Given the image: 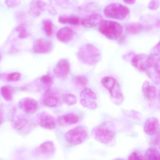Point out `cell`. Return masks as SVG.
<instances>
[{"label": "cell", "instance_id": "6da1fadb", "mask_svg": "<svg viewBox=\"0 0 160 160\" xmlns=\"http://www.w3.org/2000/svg\"><path fill=\"white\" fill-rule=\"evenodd\" d=\"M100 50L93 45L87 44L81 46L78 49L77 57L78 60L88 65L97 64L101 59Z\"/></svg>", "mask_w": 160, "mask_h": 160}, {"label": "cell", "instance_id": "7a4b0ae2", "mask_svg": "<svg viewBox=\"0 0 160 160\" xmlns=\"http://www.w3.org/2000/svg\"><path fill=\"white\" fill-rule=\"evenodd\" d=\"M101 82L103 87L108 91L111 100L114 103L118 105L122 103L123 94L119 83L115 78L110 76L104 77L102 78Z\"/></svg>", "mask_w": 160, "mask_h": 160}, {"label": "cell", "instance_id": "3957f363", "mask_svg": "<svg viewBox=\"0 0 160 160\" xmlns=\"http://www.w3.org/2000/svg\"><path fill=\"white\" fill-rule=\"evenodd\" d=\"M99 27V31L103 35L110 40H117L123 33L122 26L116 21L102 20Z\"/></svg>", "mask_w": 160, "mask_h": 160}, {"label": "cell", "instance_id": "277c9868", "mask_svg": "<svg viewBox=\"0 0 160 160\" xmlns=\"http://www.w3.org/2000/svg\"><path fill=\"white\" fill-rule=\"evenodd\" d=\"M155 51L148 56V67L146 73L152 81L159 84L160 82V54L159 43L155 46Z\"/></svg>", "mask_w": 160, "mask_h": 160}, {"label": "cell", "instance_id": "5b68a950", "mask_svg": "<svg viewBox=\"0 0 160 160\" xmlns=\"http://www.w3.org/2000/svg\"><path fill=\"white\" fill-rule=\"evenodd\" d=\"M130 13L129 8L121 3H112L106 6L104 13L107 17L111 19L123 20Z\"/></svg>", "mask_w": 160, "mask_h": 160}, {"label": "cell", "instance_id": "8992f818", "mask_svg": "<svg viewBox=\"0 0 160 160\" xmlns=\"http://www.w3.org/2000/svg\"><path fill=\"white\" fill-rule=\"evenodd\" d=\"M92 133L96 140L103 144H109L115 140V132L105 124H102L94 128Z\"/></svg>", "mask_w": 160, "mask_h": 160}, {"label": "cell", "instance_id": "52a82bcc", "mask_svg": "<svg viewBox=\"0 0 160 160\" xmlns=\"http://www.w3.org/2000/svg\"><path fill=\"white\" fill-rule=\"evenodd\" d=\"M88 136V132L85 128L79 126L67 132L65 134V138L70 145L77 146L83 143Z\"/></svg>", "mask_w": 160, "mask_h": 160}, {"label": "cell", "instance_id": "ba28073f", "mask_svg": "<svg viewBox=\"0 0 160 160\" xmlns=\"http://www.w3.org/2000/svg\"><path fill=\"white\" fill-rule=\"evenodd\" d=\"M80 99V103L84 108L90 109L97 108V95L92 89L86 88L82 90Z\"/></svg>", "mask_w": 160, "mask_h": 160}, {"label": "cell", "instance_id": "9c48e42d", "mask_svg": "<svg viewBox=\"0 0 160 160\" xmlns=\"http://www.w3.org/2000/svg\"><path fill=\"white\" fill-rule=\"evenodd\" d=\"M70 62L66 59H62L55 66L53 72L55 77L58 78H66L70 72Z\"/></svg>", "mask_w": 160, "mask_h": 160}, {"label": "cell", "instance_id": "30bf717a", "mask_svg": "<svg viewBox=\"0 0 160 160\" xmlns=\"http://www.w3.org/2000/svg\"><path fill=\"white\" fill-rule=\"evenodd\" d=\"M19 106L22 111L27 114H33L38 108V103L33 98L27 97L21 100L19 102Z\"/></svg>", "mask_w": 160, "mask_h": 160}, {"label": "cell", "instance_id": "8fae6325", "mask_svg": "<svg viewBox=\"0 0 160 160\" xmlns=\"http://www.w3.org/2000/svg\"><path fill=\"white\" fill-rule=\"evenodd\" d=\"M53 49V44L49 41L44 39H38L33 47V52L37 54H47Z\"/></svg>", "mask_w": 160, "mask_h": 160}, {"label": "cell", "instance_id": "7c38bea8", "mask_svg": "<svg viewBox=\"0 0 160 160\" xmlns=\"http://www.w3.org/2000/svg\"><path fill=\"white\" fill-rule=\"evenodd\" d=\"M102 20V18L101 15L97 13H93L89 15L84 17L80 23L81 25L87 28H96L100 25Z\"/></svg>", "mask_w": 160, "mask_h": 160}, {"label": "cell", "instance_id": "4fadbf2b", "mask_svg": "<svg viewBox=\"0 0 160 160\" xmlns=\"http://www.w3.org/2000/svg\"><path fill=\"white\" fill-rule=\"evenodd\" d=\"M160 124L157 118L151 117L149 118L145 122L144 130L148 135L152 136L159 133Z\"/></svg>", "mask_w": 160, "mask_h": 160}, {"label": "cell", "instance_id": "5bb4252c", "mask_svg": "<svg viewBox=\"0 0 160 160\" xmlns=\"http://www.w3.org/2000/svg\"><path fill=\"white\" fill-rule=\"evenodd\" d=\"M42 102L44 104L48 107L56 108L59 105L60 100L57 92L49 89L44 95Z\"/></svg>", "mask_w": 160, "mask_h": 160}, {"label": "cell", "instance_id": "9a60e30c", "mask_svg": "<svg viewBox=\"0 0 160 160\" xmlns=\"http://www.w3.org/2000/svg\"><path fill=\"white\" fill-rule=\"evenodd\" d=\"M41 127L49 130L55 129L57 125V120L55 117L47 112L41 113L39 118Z\"/></svg>", "mask_w": 160, "mask_h": 160}, {"label": "cell", "instance_id": "2e32d148", "mask_svg": "<svg viewBox=\"0 0 160 160\" xmlns=\"http://www.w3.org/2000/svg\"><path fill=\"white\" fill-rule=\"evenodd\" d=\"M148 56L143 54H136L133 57L132 64L141 72H146L148 67Z\"/></svg>", "mask_w": 160, "mask_h": 160}, {"label": "cell", "instance_id": "e0dca14e", "mask_svg": "<svg viewBox=\"0 0 160 160\" xmlns=\"http://www.w3.org/2000/svg\"><path fill=\"white\" fill-rule=\"evenodd\" d=\"M79 117L74 113H69L58 117L57 122L62 126H67L75 124L79 121Z\"/></svg>", "mask_w": 160, "mask_h": 160}, {"label": "cell", "instance_id": "ac0fdd59", "mask_svg": "<svg viewBox=\"0 0 160 160\" xmlns=\"http://www.w3.org/2000/svg\"><path fill=\"white\" fill-rule=\"evenodd\" d=\"M75 34V32L68 27L62 28L58 31L57 37L58 40L63 43H67L71 41Z\"/></svg>", "mask_w": 160, "mask_h": 160}, {"label": "cell", "instance_id": "d6986e66", "mask_svg": "<svg viewBox=\"0 0 160 160\" xmlns=\"http://www.w3.org/2000/svg\"><path fill=\"white\" fill-rule=\"evenodd\" d=\"M142 91L143 95L146 99L152 100L155 99L157 95L156 88L151 85L148 81H145L142 86Z\"/></svg>", "mask_w": 160, "mask_h": 160}, {"label": "cell", "instance_id": "ffe728a7", "mask_svg": "<svg viewBox=\"0 0 160 160\" xmlns=\"http://www.w3.org/2000/svg\"><path fill=\"white\" fill-rule=\"evenodd\" d=\"M13 127L18 131H26L30 126L29 122L24 117H18L12 122Z\"/></svg>", "mask_w": 160, "mask_h": 160}, {"label": "cell", "instance_id": "44dd1931", "mask_svg": "<svg viewBox=\"0 0 160 160\" xmlns=\"http://www.w3.org/2000/svg\"><path fill=\"white\" fill-rule=\"evenodd\" d=\"M39 150L42 154L49 156L53 155L55 153L56 148L53 142L46 141L40 145Z\"/></svg>", "mask_w": 160, "mask_h": 160}, {"label": "cell", "instance_id": "7402d4cb", "mask_svg": "<svg viewBox=\"0 0 160 160\" xmlns=\"http://www.w3.org/2000/svg\"><path fill=\"white\" fill-rule=\"evenodd\" d=\"M160 159L159 151L156 148H148L144 156L145 160H159Z\"/></svg>", "mask_w": 160, "mask_h": 160}, {"label": "cell", "instance_id": "603a6c76", "mask_svg": "<svg viewBox=\"0 0 160 160\" xmlns=\"http://www.w3.org/2000/svg\"><path fill=\"white\" fill-rule=\"evenodd\" d=\"M59 22L61 24L78 25L80 24V19L77 17L61 16L59 18Z\"/></svg>", "mask_w": 160, "mask_h": 160}, {"label": "cell", "instance_id": "cb8c5ba5", "mask_svg": "<svg viewBox=\"0 0 160 160\" xmlns=\"http://www.w3.org/2000/svg\"><path fill=\"white\" fill-rule=\"evenodd\" d=\"M13 90L9 86H3L1 89V94L3 99L7 102L12 101L13 99Z\"/></svg>", "mask_w": 160, "mask_h": 160}, {"label": "cell", "instance_id": "d4e9b609", "mask_svg": "<svg viewBox=\"0 0 160 160\" xmlns=\"http://www.w3.org/2000/svg\"><path fill=\"white\" fill-rule=\"evenodd\" d=\"M62 101L67 105L72 106L77 102V98L75 95L72 93H66L62 97Z\"/></svg>", "mask_w": 160, "mask_h": 160}, {"label": "cell", "instance_id": "484cf974", "mask_svg": "<svg viewBox=\"0 0 160 160\" xmlns=\"http://www.w3.org/2000/svg\"><path fill=\"white\" fill-rule=\"evenodd\" d=\"M41 82L47 86L48 88L47 90L50 89V87L53 84V79L52 78L48 75H45L42 76L40 79Z\"/></svg>", "mask_w": 160, "mask_h": 160}, {"label": "cell", "instance_id": "4316f807", "mask_svg": "<svg viewBox=\"0 0 160 160\" xmlns=\"http://www.w3.org/2000/svg\"><path fill=\"white\" fill-rule=\"evenodd\" d=\"M76 84L81 87H85L88 83V79L85 76L79 75L74 78Z\"/></svg>", "mask_w": 160, "mask_h": 160}, {"label": "cell", "instance_id": "83f0119b", "mask_svg": "<svg viewBox=\"0 0 160 160\" xmlns=\"http://www.w3.org/2000/svg\"><path fill=\"white\" fill-rule=\"evenodd\" d=\"M144 27L141 25L139 24H134V25H131L128 28V32L129 33L132 34H136L141 32L143 30Z\"/></svg>", "mask_w": 160, "mask_h": 160}, {"label": "cell", "instance_id": "f1b7e54d", "mask_svg": "<svg viewBox=\"0 0 160 160\" xmlns=\"http://www.w3.org/2000/svg\"><path fill=\"white\" fill-rule=\"evenodd\" d=\"M44 29L47 35L51 36L53 34V26L52 22L49 21H47L44 24Z\"/></svg>", "mask_w": 160, "mask_h": 160}, {"label": "cell", "instance_id": "f546056e", "mask_svg": "<svg viewBox=\"0 0 160 160\" xmlns=\"http://www.w3.org/2000/svg\"><path fill=\"white\" fill-rule=\"evenodd\" d=\"M21 74L18 72H13L9 73L6 76V79L8 81L16 82L18 81L21 78Z\"/></svg>", "mask_w": 160, "mask_h": 160}, {"label": "cell", "instance_id": "4dcf8cb0", "mask_svg": "<svg viewBox=\"0 0 160 160\" xmlns=\"http://www.w3.org/2000/svg\"><path fill=\"white\" fill-rule=\"evenodd\" d=\"M129 160H141L144 159V156L140 152L138 151L133 152L128 156Z\"/></svg>", "mask_w": 160, "mask_h": 160}, {"label": "cell", "instance_id": "1f68e13d", "mask_svg": "<svg viewBox=\"0 0 160 160\" xmlns=\"http://www.w3.org/2000/svg\"><path fill=\"white\" fill-rule=\"evenodd\" d=\"M159 0H151L149 3L148 8L150 10L154 11L157 10L159 7Z\"/></svg>", "mask_w": 160, "mask_h": 160}, {"label": "cell", "instance_id": "d6a6232c", "mask_svg": "<svg viewBox=\"0 0 160 160\" xmlns=\"http://www.w3.org/2000/svg\"><path fill=\"white\" fill-rule=\"evenodd\" d=\"M18 29L19 34H20L19 37H21V38H25V37H27L26 30L23 25L19 26L18 28Z\"/></svg>", "mask_w": 160, "mask_h": 160}, {"label": "cell", "instance_id": "836d02e7", "mask_svg": "<svg viewBox=\"0 0 160 160\" xmlns=\"http://www.w3.org/2000/svg\"><path fill=\"white\" fill-rule=\"evenodd\" d=\"M4 122V118H3V113L1 107H0V125L2 124Z\"/></svg>", "mask_w": 160, "mask_h": 160}, {"label": "cell", "instance_id": "e575fe53", "mask_svg": "<svg viewBox=\"0 0 160 160\" xmlns=\"http://www.w3.org/2000/svg\"><path fill=\"white\" fill-rule=\"evenodd\" d=\"M136 1V0H123L124 3L127 4H130V5L134 4L135 3Z\"/></svg>", "mask_w": 160, "mask_h": 160}, {"label": "cell", "instance_id": "d590c367", "mask_svg": "<svg viewBox=\"0 0 160 160\" xmlns=\"http://www.w3.org/2000/svg\"><path fill=\"white\" fill-rule=\"evenodd\" d=\"M2 59V56L1 54V53H0V62H1V61Z\"/></svg>", "mask_w": 160, "mask_h": 160}]
</instances>
